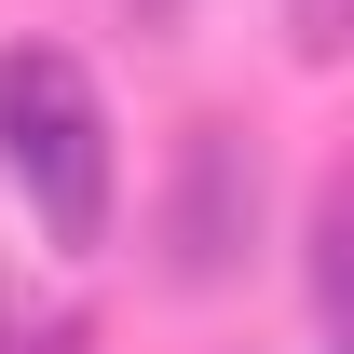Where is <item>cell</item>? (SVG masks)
<instances>
[{
    "label": "cell",
    "mask_w": 354,
    "mask_h": 354,
    "mask_svg": "<svg viewBox=\"0 0 354 354\" xmlns=\"http://www.w3.org/2000/svg\"><path fill=\"white\" fill-rule=\"evenodd\" d=\"M245 245H259V150L232 123H191L177 177H164V272L177 286H232Z\"/></svg>",
    "instance_id": "obj_2"
},
{
    "label": "cell",
    "mask_w": 354,
    "mask_h": 354,
    "mask_svg": "<svg viewBox=\"0 0 354 354\" xmlns=\"http://www.w3.org/2000/svg\"><path fill=\"white\" fill-rule=\"evenodd\" d=\"M341 41H354V0H286V55L300 68H341Z\"/></svg>",
    "instance_id": "obj_3"
},
{
    "label": "cell",
    "mask_w": 354,
    "mask_h": 354,
    "mask_svg": "<svg viewBox=\"0 0 354 354\" xmlns=\"http://www.w3.org/2000/svg\"><path fill=\"white\" fill-rule=\"evenodd\" d=\"M0 177L28 191L55 259H95L109 245V205H123V136H109V95L68 41H0Z\"/></svg>",
    "instance_id": "obj_1"
}]
</instances>
